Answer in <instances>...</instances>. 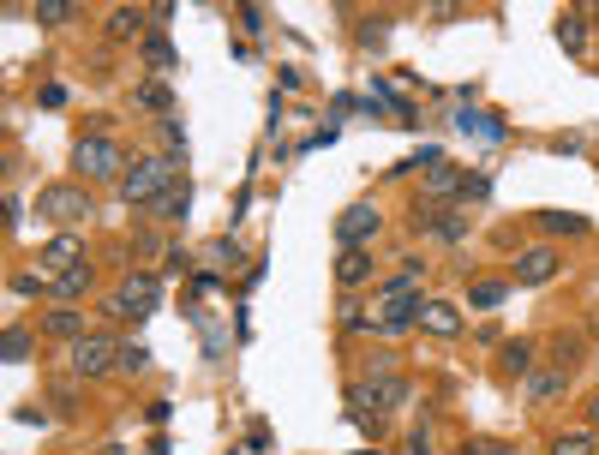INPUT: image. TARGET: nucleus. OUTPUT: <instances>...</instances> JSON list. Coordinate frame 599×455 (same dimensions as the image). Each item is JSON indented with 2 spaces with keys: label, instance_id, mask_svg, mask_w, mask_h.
I'll return each instance as SVG.
<instances>
[{
  "label": "nucleus",
  "instance_id": "nucleus-1",
  "mask_svg": "<svg viewBox=\"0 0 599 455\" xmlns=\"http://www.w3.org/2000/svg\"><path fill=\"white\" fill-rule=\"evenodd\" d=\"M168 186H174V156H138L120 180V198L126 204H156Z\"/></svg>",
  "mask_w": 599,
  "mask_h": 455
},
{
  "label": "nucleus",
  "instance_id": "nucleus-2",
  "mask_svg": "<svg viewBox=\"0 0 599 455\" xmlns=\"http://www.w3.org/2000/svg\"><path fill=\"white\" fill-rule=\"evenodd\" d=\"M120 144L114 138H102V132H90V138H78L72 144V168H78V180H126L120 174Z\"/></svg>",
  "mask_w": 599,
  "mask_h": 455
},
{
  "label": "nucleus",
  "instance_id": "nucleus-3",
  "mask_svg": "<svg viewBox=\"0 0 599 455\" xmlns=\"http://www.w3.org/2000/svg\"><path fill=\"white\" fill-rule=\"evenodd\" d=\"M108 372H120V348L108 336L72 342V378H108Z\"/></svg>",
  "mask_w": 599,
  "mask_h": 455
},
{
  "label": "nucleus",
  "instance_id": "nucleus-4",
  "mask_svg": "<svg viewBox=\"0 0 599 455\" xmlns=\"http://www.w3.org/2000/svg\"><path fill=\"white\" fill-rule=\"evenodd\" d=\"M36 210H42L48 222H66V228H72L78 216H90V192H84V186H42V192H36Z\"/></svg>",
  "mask_w": 599,
  "mask_h": 455
},
{
  "label": "nucleus",
  "instance_id": "nucleus-5",
  "mask_svg": "<svg viewBox=\"0 0 599 455\" xmlns=\"http://www.w3.org/2000/svg\"><path fill=\"white\" fill-rule=\"evenodd\" d=\"M414 222H420L432 240H444V246H462V240H468V228H474V222H468V210H438V204H420V210H414Z\"/></svg>",
  "mask_w": 599,
  "mask_h": 455
},
{
  "label": "nucleus",
  "instance_id": "nucleus-6",
  "mask_svg": "<svg viewBox=\"0 0 599 455\" xmlns=\"http://www.w3.org/2000/svg\"><path fill=\"white\" fill-rule=\"evenodd\" d=\"M156 294H162V282H156L150 270H132V276L120 282V294H114L102 312H156Z\"/></svg>",
  "mask_w": 599,
  "mask_h": 455
},
{
  "label": "nucleus",
  "instance_id": "nucleus-7",
  "mask_svg": "<svg viewBox=\"0 0 599 455\" xmlns=\"http://www.w3.org/2000/svg\"><path fill=\"white\" fill-rule=\"evenodd\" d=\"M378 228H384V216H378L372 204H354V210H342V216H336V240H342L348 252H354V246H366Z\"/></svg>",
  "mask_w": 599,
  "mask_h": 455
},
{
  "label": "nucleus",
  "instance_id": "nucleus-8",
  "mask_svg": "<svg viewBox=\"0 0 599 455\" xmlns=\"http://www.w3.org/2000/svg\"><path fill=\"white\" fill-rule=\"evenodd\" d=\"M558 264H564V258H558L552 246H528V252L516 258V282H522V288H540V282L558 276Z\"/></svg>",
  "mask_w": 599,
  "mask_h": 455
},
{
  "label": "nucleus",
  "instance_id": "nucleus-9",
  "mask_svg": "<svg viewBox=\"0 0 599 455\" xmlns=\"http://www.w3.org/2000/svg\"><path fill=\"white\" fill-rule=\"evenodd\" d=\"M144 24H150V12H144V6H108V18H102V30H108L114 42L144 36Z\"/></svg>",
  "mask_w": 599,
  "mask_h": 455
},
{
  "label": "nucleus",
  "instance_id": "nucleus-10",
  "mask_svg": "<svg viewBox=\"0 0 599 455\" xmlns=\"http://www.w3.org/2000/svg\"><path fill=\"white\" fill-rule=\"evenodd\" d=\"M78 252H84V240H78V234H60V240H48V246H42V258H36V264L66 276V270H78Z\"/></svg>",
  "mask_w": 599,
  "mask_h": 455
},
{
  "label": "nucleus",
  "instance_id": "nucleus-11",
  "mask_svg": "<svg viewBox=\"0 0 599 455\" xmlns=\"http://www.w3.org/2000/svg\"><path fill=\"white\" fill-rule=\"evenodd\" d=\"M420 330H432V336H456V330H462V312H456L450 300H426V306H420Z\"/></svg>",
  "mask_w": 599,
  "mask_h": 455
},
{
  "label": "nucleus",
  "instance_id": "nucleus-12",
  "mask_svg": "<svg viewBox=\"0 0 599 455\" xmlns=\"http://www.w3.org/2000/svg\"><path fill=\"white\" fill-rule=\"evenodd\" d=\"M336 282H342V288H360V282H372V252H366V246L342 252V258H336Z\"/></svg>",
  "mask_w": 599,
  "mask_h": 455
},
{
  "label": "nucleus",
  "instance_id": "nucleus-13",
  "mask_svg": "<svg viewBox=\"0 0 599 455\" xmlns=\"http://www.w3.org/2000/svg\"><path fill=\"white\" fill-rule=\"evenodd\" d=\"M534 354H540V348H534L528 336H516V342H504V354H498V366H504L510 378H534Z\"/></svg>",
  "mask_w": 599,
  "mask_h": 455
},
{
  "label": "nucleus",
  "instance_id": "nucleus-14",
  "mask_svg": "<svg viewBox=\"0 0 599 455\" xmlns=\"http://www.w3.org/2000/svg\"><path fill=\"white\" fill-rule=\"evenodd\" d=\"M42 336H60V342H84V318H78L72 306H54V312L42 318Z\"/></svg>",
  "mask_w": 599,
  "mask_h": 455
},
{
  "label": "nucleus",
  "instance_id": "nucleus-15",
  "mask_svg": "<svg viewBox=\"0 0 599 455\" xmlns=\"http://www.w3.org/2000/svg\"><path fill=\"white\" fill-rule=\"evenodd\" d=\"M468 186V174L456 168V162H438V168H426V192L432 198H450V192H462Z\"/></svg>",
  "mask_w": 599,
  "mask_h": 455
},
{
  "label": "nucleus",
  "instance_id": "nucleus-16",
  "mask_svg": "<svg viewBox=\"0 0 599 455\" xmlns=\"http://www.w3.org/2000/svg\"><path fill=\"white\" fill-rule=\"evenodd\" d=\"M186 204H192V186L180 180V186H168V192L156 198V222H186Z\"/></svg>",
  "mask_w": 599,
  "mask_h": 455
},
{
  "label": "nucleus",
  "instance_id": "nucleus-17",
  "mask_svg": "<svg viewBox=\"0 0 599 455\" xmlns=\"http://www.w3.org/2000/svg\"><path fill=\"white\" fill-rule=\"evenodd\" d=\"M138 54H144V66H150V72H174V48H168V36H162V30H150Z\"/></svg>",
  "mask_w": 599,
  "mask_h": 455
},
{
  "label": "nucleus",
  "instance_id": "nucleus-18",
  "mask_svg": "<svg viewBox=\"0 0 599 455\" xmlns=\"http://www.w3.org/2000/svg\"><path fill=\"white\" fill-rule=\"evenodd\" d=\"M564 390H570V372H534V378H528V396H534V402H552V396H564Z\"/></svg>",
  "mask_w": 599,
  "mask_h": 455
},
{
  "label": "nucleus",
  "instance_id": "nucleus-19",
  "mask_svg": "<svg viewBox=\"0 0 599 455\" xmlns=\"http://www.w3.org/2000/svg\"><path fill=\"white\" fill-rule=\"evenodd\" d=\"M552 455H599V438L594 432H558V438H552Z\"/></svg>",
  "mask_w": 599,
  "mask_h": 455
},
{
  "label": "nucleus",
  "instance_id": "nucleus-20",
  "mask_svg": "<svg viewBox=\"0 0 599 455\" xmlns=\"http://www.w3.org/2000/svg\"><path fill=\"white\" fill-rule=\"evenodd\" d=\"M558 42H564L570 54H582V42H588V18H582V12H564V18H558Z\"/></svg>",
  "mask_w": 599,
  "mask_h": 455
},
{
  "label": "nucleus",
  "instance_id": "nucleus-21",
  "mask_svg": "<svg viewBox=\"0 0 599 455\" xmlns=\"http://www.w3.org/2000/svg\"><path fill=\"white\" fill-rule=\"evenodd\" d=\"M132 102H138V108H174V96H168L162 78H144V84L132 90Z\"/></svg>",
  "mask_w": 599,
  "mask_h": 455
},
{
  "label": "nucleus",
  "instance_id": "nucleus-22",
  "mask_svg": "<svg viewBox=\"0 0 599 455\" xmlns=\"http://www.w3.org/2000/svg\"><path fill=\"white\" fill-rule=\"evenodd\" d=\"M504 294H510L504 282H474V288H468V306H474V312H498Z\"/></svg>",
  "mask_w": 599,
  "mask_h": 455
},
{
  "label": "nucleus",
  "instance_id": "nucleus-23",
  "mask_svg": "<svg viewBox=\"0 0 599 455\" xmlns=\"http://www.w3.org/2000/svg\"><path fill=\"white\" fill-rule=\"evenodd\" d=\"M120 372H126V378H144V372H150V348H144V342H120Z\"/></svg>",
  "mask_w": 599,
  "mask_h": 455
},
{
  "label": "nucleus",
  "instance_id": "nucleus-24",
  "mask_svg": "<svg viewBox=\"0 0 599 455\" xmlns=\"http://www.w3.org/2000/svg\"><path fill=\"white\" fill-rule=\"evenodd\" d=\"M30 12H36V24H66V18H78V6H66V0H36Z\"/></svg>",
  "mask_w": 599,
  "mask_h": 455
},
{
  "label": "nucleus",
  "instance_id": "nucleus-25",
  "mask_svg": "<svg viewBox=\"0 0 599 455\" xmlns=\"http://www.w3.org/2000/svg\"><path fill=\"white\" fill-rule=\"evenodd\" d=\"M30 348H36V336H30L24 324H12V330H6V360L18 366V360H30Z\"/></svg>",
  "mask_w": 599,
  "mask_h": 455
},
{
  "label": "nucleus",
  "instance_id": "nucleus-26",
  "mask_svg": "<svg viewBox=\"0 0 599 455\" xmlns=\"http://www.w3.org/2000/svg\"><path fill=\"white\" fill-rule=\"evenodd\" d=\"M540 222H546V234H582V228H588V222H582V216H570V210H546Z\"/></svg>",
  "mask_w": 599,
  "mask_h": 455
},
{
  "label": "nucleus",
  "instance_id": "nucleus-27",
  "mask_svg": "<svg viewBox=\"0 0 599 455\" xmlns=\"http://www.w3.org/2000/svg\"><path fill=\"white\" fill-rule=\"evenodd\" d=\"M84 288H90V270H84V264H78V270H66V276L54 282V294H60V300H72V294H84Z\"/></svg>",
  "mask_w": 599,
  "mask_h": 455
},
{
  "label": "nucleus",
  "instance_id": "nucleus-28",
  "mask_svg": "<svg viewBox=\"0 0 599 455\" xmlns=\"http://www.w3.org/2000/svg\"><path fill=\"white\" fill-rule=\"evenodd\" d=\"M552 354H558V372H570V366L582 360V336H558V342H552Z\"/></svg>",
  "mask_w": 599,
  "mask_h": 455
},
{
  "label": "nucleus",
  "instance_id": "nucleus-29",
  "mask_svg": "<svg viewBox=\"0 0 599 455\" xmlns=\"http://www.w3.org/2000/svg\"><path fill=\"white\" fill-rule=\"evenodd\" d=\"M162 138H168V144H174V150H180V156H186V126H180V120H174V114H168V120H162Z\"/></svg>",
  "mask_w": 599,
  "mask_h": 455
},
{
  "label": "nucleus",
  "instance_id": "nucleus-30",
  "mask_svg": "<svg viewBox=\"0 0 599 455\" xmlns=\"http://www.w3.org/2000/svg\"><path fill=\"white\" fill-rule=\"evenodd\" d=\"M12 294H42V276H12Z\"/></svg>",
  "mask_w": 599,
  "mask_h": 455
},
{
  "label": "nucleus",
  "instance_id": "nucleus-31",
  "mask_svg": "<svg viewBox=\"0 0 599 455\" xmlns=\"http://www.w3.org/2000/svg\"><path fill=\"white\" fill-rule=\"evenodd\" d=\"M408 455H432V438H426V426H420V432L408 438Z\"/></svg>",
  "mask_w": 599,
  "mask_h": 455
},
{
  "label": "nucleus",
  "instance_id": "nucleus-32",
  "mask_svg": "<svg viewBox=\"0 0 599 455\" xmlns=\"http://www.w3.org/2000/svg\"><path fill=\"white\" fill-rule=\"evenodd\" d=\"M480 455H522V450H504V444H474Z\"/></svg>",
  "mask_w": 599,
  "mask_h": 455
},
{
  "label": "nucleus",
  "instance_id": "nucleus-33",
  "mask_svg": "<svg viewBox=\"0 0 599 455\" xmlns=\"http://www.w3.org/2000/svg\"><path fill=\"white\" fill-rule=\"evenodd\" d=\"M588 420H594V426H599V396H594V408H588Z\"/></svg>",
  "mask_w": 599,
  "mask_h": 455
}]
</instances>
